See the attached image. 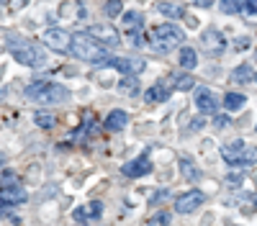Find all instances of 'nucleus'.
I'll return each mask as SVG.
<instances>
[{
    "mask_svg": "<svg viewBox=\"0 0 257 226\" xmlns=\"http://www.w3.org/2000/svg\"><path fill=\"white\" fill-rule=\"evenodd\" d=\"M121 11H123V3H121V0H108V3L103 6V13L108 16V18H118Z\"/></svg>",
    "mask_w": 257,
    "mask_h": 226,
    "instance_id": "obj_26",
    "label": "nucleus"
},
{
    "mask_svg": "<svg viewBox=\"0 0 257 226\" xmlns=\"http://www.w3.org/2000/svg\"><path fill=\"white\" fill-rule=\"evenodd\" d=\"M254 203H257V198H254Z\"/></svg>",
    "mask_w": 257,
    "mask_h": 226,
    "instance_id": "obj_40",
    "label": "nucleus"
},
{
    "mask_svg": "<svg viewBox=\"0 0 257 226\" xmlns=\"http://www.w3.org/2000/svg\"><path fill=\"white\" fill-rule=\"evenodd\" d=\"M105 67H116L123 75H139V72L147 70V62L142 57H123V59H108Z\"/></svg>",
    "mask_w": 257,
    "mask_h": 226,
    "instance_id": "obj_7",
    "label": "nucleus"
},
{
    "mask_svg": "<svg viewBox=\"0 0 257 226\" xmlns=\"http://www.w3.org/2000/svg\"><path fill=\"white\" fill-rule=\"evenodd\" d=\"M180 170H183V175H185L188 180H193V182L201 177V170L196 167V164H193L190 157H183V159H180Z\"/></svg>",
    "mask_w": 257,
    "mask_h": 226,
    "instance_id": "obj_23",
    "label": "nucleus"
},
{
    "mask_svg": "<svg viewBox=\"0 0 257 226\" xmlns=\"http://www.w3.org/2000/svg\"><path fill=\"white\" fill-rule=\"evenodd\" d=\"M242 147H244V141H242V139H237V141L226 144V147H224V157H229V154H237Z\"/></svg>",
    "mask_w": 257,
    "mask_h": 226,
    "instance_id": "obj_29",
    "label": "nucleus"
},
{
    "mask_svg": "<svg viewBox=\"0 0 257 226\" xmlns=\"http://www.w3.org/2000/svg\"><path fill=\"white\" fill-rule=\"evenodd\" d=\"M152 172V162H149V157H137L134 162H128L121 167V175L123 177H142V175H149Z\"/></svg>",
    "mask_w": 257,
    "mask_h": 226,
    "instance_id": "obj_10",
    "label": "nucleus"
},
{
    "mask_svg": "<svg viewBox=\"0 0 257 226\" xmlns=\"http://www.w3.org/2000/svg\"><path fill=\"white\" fill-rule=\"evenodd\" d=\"M196 106H198L203 113H216L219 103H216V98H213V93H211L208 88H198V93H196Z\"/></svg>",
    "mask_w": 257,
    "mask_h": 226,
    "instance_id": "obj_14",
    "label": "nucleus"
},
{
    "mask_svg": "<svg viewBox=\"0 0 257 226\" xmlns=\"http://www.w3.org/2000/svg\"><path fill=\"white\" fill-rule=\"evenodd\" d=\"M183 39H185V31L183 29H178V26H173V24H162V26H155L152 29V47L157 49V52H170V49H175V47H180L183 44Z\"/></svg>",
    "mask_w": 257,
    "mask_h": 226,
    "instance_id": "obj_4",
    "label": "nucleus"
},
{
    "mask_svg": "<svg viewBox=\"0 0 257 226\" xmlns=\"http://www.w3.org/2000/svg\"><path fill=\"white\" fill-rule=\"evenodd\" d=\"M126 123H128L126 111H111L108 116H105V121H103V129L105 131H121Z\"/></svg>",
    "mask_w": 257,
    "mask_h": 226,
    "instance_id": "obj_16",
    "label": "nucleus"
},
{
    "mask_svg": "<svg viewBox=\"0 0 257 226\" xmlns=\"http://www.w3.org/2000/svg\"><path fill=\"white\" fill-rule=\"evenodd\" d=\"M224 162L231 164V167H247V164H254L257 162V147H242L237 154L224 157Z\"/></svg>",
    "mask_w": 257,
    "mask_h": 226,
    "instance_id": "obj_11",
    "label": "nucleus"
},
{
    "mask_svg": "<svg viewBox=\"0 0 257 226\" xmlns=\"http://www.w3.org/2000/svg\"><path fill=\"white\" fill-rule=\"evenodd\" d=\"M88 34H93L98 41H103V44H118V41H121V36L116 34V29H111V26H103V24L90 26V29H88Z\"/></svg>",
    "mask_w": 257,
    "mask_h": 226,
    "instance_id": "obj_13",
    "label": "nucleus"
},
{
    "mask_svg": "<svg viewBox=\"0 0 257 226\" xmlns=\"http://www.w3.org/2000/svg\"><path fill=\"white\" fill-rule=\"evenodd\" d=\"M196 65H198L196 49H190V47H183V49H180V67H183V70H193Z\"/></svg>",
    "mask_w": 257,
    "mask_h": 226,
    "instance_id": "obj_21",
    "label": "nucleus"
},
{
    "mask_svg": "<svg viewBox=\"0 0 257 226\" xmlns=\"http://www.w3.org/2000/svg\"><path fill=\"white\" fill-rule=\"evenodd\" d=\"M167 195H170L167 190H155V195H152V198H149V203H160V200H165Z\"/></svg>",
    "mask_w": 257,
    "mask_h": 226,
    "instance_id": "obj_33",
    "label": "nucleus"
},
{
    "mask_svg": "<svg viewBox=\"0 0 257 226\" xmlns=\"http://www.w3.org/2000/svg\"><path fill=\"white\" fill-rule=\"evenodd\" d=\"M34 121H36V126H41V129H52L57 123V116L47 113V111H39V113H34Z\"/></svg>",
    "mask_w": 257,
    "mask_h": 226,
    "instance_id": "obj_25",
    "label": "nucleus"
},
{
    "mask_svg": "<svg viewBox=\"0 0 257 226\" xmlns=\"http://www.w3.org/2000/svg\"><path fill=\"white\" fill-rule=\"evenodd\" d=\"M121 21H123V31H134V29H142V26H144V13H139V11H126V13L121 16Z\"/></svg>",
    "mask_w": 257,
    "mask_h": 226,
    "instance_id": "obj_17",
    "label": "nucleus"
},
{
    "mask_svg": "<svg viewBox=\"0 0 257 226\" xmlns=\"http://www.w3.org/2000/svg\"><path fill=\"white\" fill-rule=\"evenodd\" d=\"M0 216H3V205H0Z\"/></svg>",
    "mask_w": 257,
    "mask_h": 226,
    "instance_id": "obj_38",
    "label": "nucleus"
},
{
    "mask_svg": "<svg viewBox=\"0 0 257 226\" xmlns=\"http://www.w3.org/2000/svg\"><path fill=\"white\" fill-rule=\"evenodd\" d=\"M244 0H221V11L224 13H242Z\"/></svg>",
    "mask_w": 257,
    "mask_h": 226,
    "instance_id": "obj_28",
    "label": "nucleus"
},
{
    "mask_svg": "<svg viewBox=\"0 0 257 226\" xmlns=\"http://www.w3.org/2000/svg\"><path fill=\"white\" fill-rule=\"evenodd\" d=\"M72 216H75V221H80V223L95 221V218L103 216V203H100V200H93V203H88V205H80V208H75Z\"/></svg>",
    "mask_w": 257,
    "mask_h": 226,
    "instance_id": "obj_12",
    "label": "nucleus"
},
{
    "mask_svg": "<svg viewBox=\"0 0 257 226\" xmlns=\"http://www.w3.org/2000/svg\"><path fill=\"white\" fill-rule=\"evenodd\" d=\"M254 75H252V67L249 65H239L237 70L231 72V82H237V85H244V82H249Z\"/></svg>",
    "mask_w": 257,
    "mask_h": 226,
    "instance_id": "obj_24",
    "label": "nucleus"
},
{
    "mask_svg": "<svg viewBox=\"0 0 257 226\" xmlns=\"http://www.w3.org/2000/svg\"><path fill=\"white\" fill-rule=\"evenodd\" d=\"M144 98H147L149 103H165V100L170 98V90H167L165 82H157V85H152V88L144 93Z\"/></svg>",
    "mask_w": 257,
    "mask_h": 226,
    "instance_id": "obj_18",
    "label": "nucleus"
},
{
    "mask_svg": "<svg viewBox=\"0 0 257 226\" xmlns=\"http://www.w3.org/2000/svg\"><path fill=\"white\" fill-rule=\"evenodd\" d=\"M254 80H257V72H254Z\"/></svg>",
    "mask_w": 257,
    "mask_h": 226,
    "instance_id": "obj_39",
    "label": "nucleus"
},
{
    "mask_svg": "<svg viewBox=\"0 0 257 226\" xmlns=\"http://www.w3.org/2000/svg\"><path fill=\"white\" fill-rule=\"evenodd\" d=\"M70 52L82 59V62H93V65H103L105 67V62H108V49H105V44H100V41L88 34V31H80L72 36V44H70Z\"/></svg>",
    "mask_w": 257,
    "mask_h": 226,
    "instance_id": "obj_1",
    "label": "nucleus"
},
{
    "mask_svg": "<svg viewBox=\"0 0 257 226\" xmlns=\"http://www.w3.org/2000/svg\"><path fill=\"white\" fill-rule=\"evenodd\" d=\"M90 131L95 134V118L88 113V116H85V123H82V126L72 131V141H85V139L90 136Z\"/></svg>",
    "mask_w": 257,
    "mask_h": 226,
    "instance_id": "obj_19",
    "label": "nucleus"
},
{
    "mask_svg": "<svg viewBox=\"0 0 257 226\" xmlns=\"http://www.w3.org/2000/svg\"><path fill=\"white\" fill-rule=\"evenodd\" d=\"M201 44L206 47V54H211V57H221L226 52V39L219 29H206L201 34Z\"/></svg>",
    "mask_w": 257,
    "mask_h": 226,
    "instance_id": "obj_5",
    "label": "nucleus"
},
{
    "mask_svg": "<svg viewBox=\"0 0 257 226\" xmlns=\"http://www.w3.org/2000/svg\"><path fill=\"white\" fill-rule=\"evenodd\" d=\"M26 98L34 103H41V106H54V103H64L70 98V90L57 85V82H34V85L26 88Z\"/></svg>",
    "mask_w": 257,
    "mask_h": 226,
    "instance_id": "obj_3",
    "label": "nucleus"
},
{
    "mask_svg": "<svg viewBox=\"0 0 257 226\" xmlns=\"http://www.w3.org/2000/svg\"><path fill=\"white\" fill-rule=\"evenodd\" d=\"M6 47H8L11 57L16 62H21V65H26V67H41L47 62V54L41 52V47L34 44V41H29V39H24V36L8 34Z\"/></svg>",
    "mask_w": 257,
    "mask_h": 226,
    "instance_id": "obj_2",
    "label": "nucleus"
},
{
    "mask_svg": "<svg viewBox=\"0 0 257 226\" xmlns=\"http://www.w3.org/2000/svg\"><path fill=\"white\" fill-rule=\"evenodd\" d=\"M242 13H247V16H257V0H244Z\"/></svg>",
    "mask_w": 257,
    "mask_h": 226,
    "instance_id": "obj_30",
    "label": "nucleus"
},
{
    "mask_svg": "<svg viewBox=\"0 0 257 226\" xmlns=\"http://www.w3.org/2000/svg\"><path fill=\"white\" fill-rule=\"evenodd\" d=\"M226 123H229V116H219L216 118V126H226Z\"/></svg>",
    "mask_w": 257,
    "mask_h": 226,
    "instance_id": "obj_36",
    "label": "nucleus"
},
{
    "mask_svg": "<svg viewBox=\"0 0 257 226\" xmlns=\"http://www.w3.org/2000/svg\"><path fill=\"white\" fill-rule=\"evenodd\" d=\"M249 47V39H237L234 41V49H247Z\"/></svg>",
    "mask_w": 257,
    "mask_h": 226,
    "instance_id": "obj_34",
    "label": "nucleus"
},
{
    "mask_svg": "<svg viewBox=\"0 0 257 226\" xmlns=\"http://www.w3.org/2000/svg\"><path fill=\"white\" fill-rule=\"evenodd\" d=\"M157 11L165 18H173V21H178V18L185 16V6L183 3H175V0H162V3H157Z\"/></svg>",
    "mask_w": 257,
    "mask_h": 226,
    "instance_id": "obj_15",
    "label": "nucleus"
},
{
    "mask_svg": "<svg viewBox=\"0 0 257 226\" xmlns=\"http://www.w3.org/2000/svg\"><path fill=\"white\" fill-rule=\"evenodd\" d=\"M203 200H206V195H203L201 190H188V193L178 195L175 211H178V213H193L196 208H201V205H203Z\"/></svg>",
    "mask_w": 257,
    "mask_h": 226,
    "instance_id": "obj_8",
    "label": "nucleus"
},
{
    "mask_svg": "<svg viewBox=\"0 0 257 226\" xmlns=\"http://www.w3.org/2000/svg\"><path fill=\"white\" fill-rule=\"evenodd\" d=\"M0 185H16V172L6 170L3 175H0Z\"/></svg>",
    "mask_w": 257,
    "mask_h": 226,
    "instance_id": "obj_31",
    "label": "nucleus"
},
{
    "mask_svg": "<svg viewBox=\"0 0 257 226\" xmlns=\"http://www.w3.org/2000/svg\"><path fill=\"white\" fill-rule=\"evenodd\" d=\"M152 223H162V226H167V223H170V213H167V211H162V213H157Z\"/></svg>",
    "mask_w": 257,
    "mask_h": 226,
    "instance_id": "obj_32",
    "label": "nucleus"
},
{
    "mask_svg": "<svg viewBox=\"0 0 257 226\" xmlns=\"http://www.w3.org/2000/svg\"><path fill=\"white\" fill-rule=\"evenodd\" d=\"M173 85H175V90H180V93H185V90H190L196 82H193V77L190 75H180V77H175L173 80Z\"/></svg>",
    "mask_w": 257,
    "mask_h": 226,
    "instance_id": "obj_27",
    "label": "nucleus"
},
{
    "mask_svg": "<svg viewBox=\"0 0 257 226\" xmlns=\"http://www.w3.org/2000/svg\"><path fill=\"white\" fill-rule=\"evenodd\" d=\"M26 200V190L21 188V185H0V205L8 208V205H18Z\"/></svg>",
    "mask_w": 257,
    "mask_h": 226,
    "instance_id": "obj_9",
    "label": "nucleus"
},
{
    "mask_svg": "<svg viewBox=\"0 0 257 226\" xmlns=\"http://www.w3.org/2000/svg\"><path fill=\"white\" fill-rule=\"evenodd\" d=\"M41 41H44V47H49L54 52H67L70 44H72V36L62 29H47L41 34Z\"/></svg>",
    "mask_w": 257,
    "mask_h": 226,
    "instance_id": "obj_6",
    "label": "nucleus"
},
{
    "mask_svg": "<svg viewBox=\"0 0 257 226\" xmlns=\"http://www.w3.org/2000/svg\"><path fill=\"white\" fill-rule=\"evenodd\" d=\"M118 90L126 93V95H139V80H137V75H123L121 82H118Z\"/></svg>",
    "mask_w": 257,
    "mask_h": 226,
    "instance_id": "obj_20",
    "label": "nucleus"
},
{
    "mask_svg": "<svg viewBox=\"0 0 257 226\" xmlns=\"http://www.w3.org/2000/svg\"><path fill=\"white\" fill-rule=\"evenodd\" d=\"M196 6H198V8H211L213 0H196Z\"/></svg>",
    "mask_w": 257,
    "mask_h": 226,
    "instance_id": "obj_35",
    "label": "nucleus"
},
{
    "mask_svg": "<svg viewBox=\"0 0 257 226\" xmlns=\"http://www.w3.org/2000/svg\"><path fill=\"white\" fill-rule=\"evenodd\" d=\"M244 103H247V98H244L242 93H226V95H224V106H226V111H239Z\"/></svg>",
    "mask_w": 257,
    "mask_h": 226,
    "instance_id": "obj_22",
    "label": "nucleus"
},
{
    "mask_svg": "<svg viewBox=\"0 0 257 226\" xmlns=\"http://www.w3.org/2000/svg\"><path fill=\"white\" fill-rule=\"evenodd\" d=\"M3 159H6V157H3V154H0V164H3Z\"/></svg>",
    "mask_w": 257,
    "mask_h": 226,
    "instance_id": "obj_37",
    "label": "nucleus"
}]
</instances>
